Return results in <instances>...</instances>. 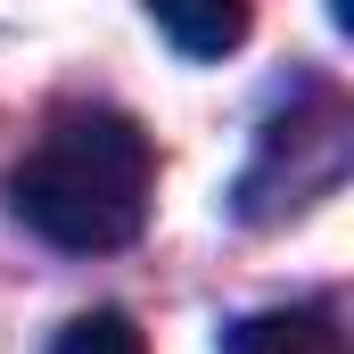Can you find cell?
Instances as JSON below:
<instances>
[{"label":"cell","instance_id":"2","mask_svg":"<svg viewBox=\"0 0 354 354\" xmlns=\"http://www.w3.org/2000/svg\"><path fill=\"white\" fill-rule=\"evenodd\" d=\"M223 354H346V330L330 305H272V313L231 322Z\"/></svg>","mask_w":354,"mask_h":354},{"label":"cell","instance_id":"1","mask_svg":"<svg viewBox=\"0 0 354 354\" xmlns=\"http://www.w3.org/2000/svg\"><path fill=\"white\" fill-rule=\"evenodd\" d=\"M149 206H157V149L124 107H58L8 165V214L66 256L132 248Z\"/></svg>","mask_w":354,"mask_h":354},{"label":"cell","instance_id":"3","mask_svg":"<svg viewBox=\"0 0 354 354\" xmlns=\"http://www.w3.org/2000/svg\"><path fill=\"white\" fill-rule=\"evenodd\" d=\"M149 25L181 58H223V50L248 41V8H181V0H165V8H149Z\"/></svg>","mask_w":354,"mask_h":354},{"label":"cell","instance_id":"4","mask_svg":"<svg viewBox=\"0 0 354 354\" xmlns=\"http://www.w3.org/2000/svg\"><path fill=\"white\" fill-rule=\"evenodd\" d=\"M50 354H149V338H140L132 313L99 305V313H75V322L58 330V346H50Z\"/></svg>","mask_w":354,"mask_h":354}]
</instances>
